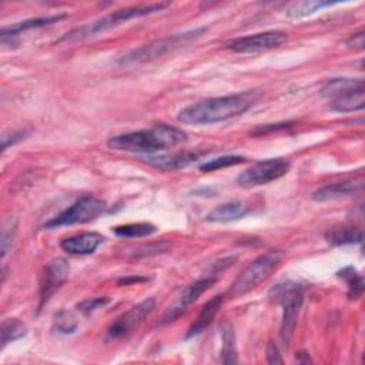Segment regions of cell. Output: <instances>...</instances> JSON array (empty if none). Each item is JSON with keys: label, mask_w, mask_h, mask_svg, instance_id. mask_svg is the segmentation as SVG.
I'll use <instances>...</instances> for the list:
<instances>
[{"label": "cell", "mask_w": 365, "mask_h": 365, "mask_svg": "<svg viewBox=\"0 0 365 365\" xmlns=\"http://www.w3.org/2000/svg\"><path fill=\"white\" fill-rule=\"evenodd\" d=\"M0 332H1V349H3L9 342L23 338L27 334V328L17 318H7L1 322Z\"/></svg>", "instance_id": "cell-24"}, {"label": "cell", "mask_w": 365, "mask_h": 365, "mask_svg": "<svg viewBox=\"0 0 365 365\" xmlns=\"http://www.w3.org/2000/svg\"><path fill=\"white\" fill-rule=\"evenodd\" d=\"M221 335V364H235L237 362V349H235V335L230 322H225L220 328Z\"/></svg>", "instance_id": "cell-21"}, {"label": "cell", "mask_w": 365, "mask_h": 365, "mask_svg": "<svg viewBox=\"0 0 365 365\" xmlns=\"http://www.w3.org/2000/svg\"><path fill=\"white\" fill-rule=\"evenodd\" d=\"M358 88H364V81L361 78H332L327 81L325 86L321 88V94L332 100L341 94Z\"/></svg>", "instance_id": "cell-20"}, {"label": "cell", "mask_w": 365, "mask_h": 365, "mask_svg": "<svg viewBox=\"0 0 365 365\" xmlns=\"http://www.w3.org/2000/svg\"><path fill=\"white\" fill-rule=\"evenodd\" d=\"M155 301L154 298H147L140 304L131 307L127 312L118 317L107 329V336L111 339H120L131 334L135 328H138L144 319L154 311Z\"/></svg>", "instance_id": "cell-9"}, {"label": "cell", "mask_w": 365, "mask_h": 365, "mask_svg": "<svg viewBox=\"0 0 365 365\" xmlns=\"http://www.w3.org/2000/svg\"><path fill=\"white\" fill-rule=\"evenodd\" d=\"M63 19H66V14H56V16H47V17H36V19H29V20H23V21L6 26V27L1 29V41H6L7 38L16 37L20 33L27 31V30L40 29V27H46V26L58 23Z\"/></svg>", "instance_id": "cell-16"}, {"label": "cell", "mask_w": 365, "mask_h": 365, "mask_svg": "<svg viewBox=\"0 0 365 365\" xmlns=\"http://www.w3.org/2000/svg\"><path fill=\"white\" fill-rule=\"evenodd\" d=\"M328 241L334 245H346V244H355L362 242V231L356 228H342L332 231L328 237Z\"/></svg>", "instance_id": "cell-26"}, {"label": "cell", "mask_w": 365, "mask_h": 365, "mask_svg": "<svg viewBox=\"0 0 365 365\" xmlns=\"http://www.w3.org/2000/svg\"><path fill=\"white\" fill-rule=\"evenodd\" d=\"M217 281L215 277H204L200 278L191 284H188L175 298L174 301L167 307L164 315H163V324H168L174 319H177L180 315H182L197 299L198 297L205 292L214 282Z\"/></svg>", "instance_id": "cell-10"}, {"label": "cell", "mask_w": 365, "mask_h": 365, "mask_svg": "<svg viewBox=\"0 0 365 365\" xmlns=\"http://www.w3.org/2000/svg\"><path fill=\"white\" fill-rule=\"evenodd\" d=\"M155 230V225L150 222H130L114 227L113 232L121 238H141L154 234Z\"/></svg>", "instance_id": "cell-22"}, {"label": "cell", "mask_w": 365, "mask_h": 365, "mask_svg": "<svg viewBox=\"0 0 365 365\" xmlns=\"http://www.w3.org/2000/svg\"><path fill=\"white\" fill-rule=\"evenodd\" d=\"M70 271V265L66 259L57 258L50 261L41 274L40 288H38V309L51 298V295L61 287V284L67 279Z\"/></svg>", "instance_id": "cell-11"}, {"label": "cell", "mask_w": 365, "mask_h": 365, "mask_svg": "<svg viewBox=\"0 0 365 365\" xmlns=\"http://www.w3.org/2000/svg\"><path fill=\"white\" fill-rule=\"evenodd\" d=\"M250 208L242 202V201H230L217 205L212 208L207 217L205 221L208 222H228V221H235L248 214Z\"/></svg>", "instance_id": "cell-17"}, {"label": "cell", "mask_w": 365, "mask_h": 365, "mask_svg": "<svg viewBox=\"0 0 365 365\" xmlns=\"http://www.w3.org/2000/svg\"><path fill=\"white\" fill-rule=\"evenodd\" d=\"M250 93L205 98L180 110L177 120L184 124H211L241 115L252 106Z\"/></svg>", "instance_id": "cell-1"}, {"label": "cell", "mask_w": 365, "mask_h": 365, "mask_svg": "<svg viewBox=\"0 0 365 365\" xmlns=\"http://www.w3.org/2000/svg\"><path fill=\"white\" fill-rule=\"evenodd\" d=\"M364 43H365L364 30H359V31L351 34L349 38L346 40V44H348L351 48H355V50H362V48H364Z\"/></svg>", "instance_id": "cell-33"}, {"label": "cell", "mask_w": 365, "mask_h": 365, "mask_svg": "<svg viewBox=\"0 0 365 365\" xmlns=\"http://www.w3.org/2000/svg\"><path fill=\"white\" fill-rule=\"evenodd\" d=\"M104 241V237L98 232H81L73 237H67L60 242L63 251L70 255H88L93 254Z\"/></svg>", "instance_id": "cell-13"}, {"label": "cell", "mask_w": 365, "mask_h": 365, "mask_svg": "<svg viewBox=\"0 0 365 365\" xmlns=\"http://www.w3.org/2000/svg\"><path fill=\"white\" fill-rule=\"evenodd\" d=\"M295 359H297L298 364H308V362H311V358H309L308 352H305V351H299V352L297 354Z\"/></svg>", "instance_id": "cell-36"}, {"label": "cell", "mask_w": 365, "mask_h": 365, "mask_svg": "<svg viewBox=\"0 0 365 365\" xmlns=\"http://www.w3.org/2000/svg\"><path fill=\"white\" fill-rule=\"evenodd\" d=\"M207 29L205 27H200L191 31H185V33H178L165 38H158L154 40L148 44H144L133 51H130L128 54L123 56L118 63L121 66H135V64H143L147 61H153L158 57H163L168 53H171L173 50L178 48L180 46L200 37L202 33H205Z\"/></svg>", "instance_id": "cell-4"}, {"label": "cell", "mask_w": 365, "mask_h": 365, "mask_svg": "<svg viewBox=\"0 0 365 365\" xmlns=\"http://www.w3.org/2000/svg\"><path fill=\"white\" fill-rule=\"evenodd\" d=\"M289 170V161L285 158H269L264 161H258L245 171H242L237 181L241 187L251 188L262 184H268L274 180L281 178Z\"/></svg>", "instance_id": "cell-8"}, {"label": "cell", "mask_w": 365, "mask_h": 365, "mask_svg": "<svg viewBox=\"0 0 365 365\" xmlns=\"http://www.w3.org/2000/svg\"><path fill=\"white\" fill-rule=\"evenodd\" d=\"M362 188V180H349V181H339L334 184L324 185L312 192V200L318 202L332 201L338 198H346L354 195Z\"/></svg>", "instance_id": "cell-14"}, {"label": "cell", "mask_w": 365, "mask_h": 365, "mask_svg": "<svg viewBox=\"0 0 365 365\" xmlns=\"http://www.w3.org/2000/svg\"><path fill=\"white\" fill-rule=\"evenodd\" d=\"M224 301V297L222 295H215L212 297L211 299H208L204 307L201 308L197 319L191 324V327L188 328L187 334H185V338H192L195 335H198L200 332H202L205 328H208V325L212 322L215 314L218 312L221 304Z\"/></svg>", "instance_id": "cell-18"}, {"label": "cell", "mask_w": 365, "mask_h": 365, "mask_svg": "<svg viewBox=\"0 0 365 365\" xmlns=\"http://www.w3.org/2000/svg\"><path fill=\"white\" fill-rule=\"evenodd\" d=\"M287 41V34L282 31H264L252 36L238 37L227 44V48L235 53H255L281 46Z\"/></svg>", "instance_id": "cell-12"}, {"label": "cell", "mask_w": 365, "mask_h": 365, "mask_svg": "<svg viewBox=\"0 0 365 365\" xmlns=\"http://www.w3.org/2000/svg\"><path fill=\"white\" fill-rule=\"evenodd\" d=\"M198 157H200V153L184 151V153H175L171 155H148V157H143L141 160L154 168L164 170V171H175L190 165Z\"/></svg>", "instance_id": "cell-15"}, {"label": "cell", "mask_w": 365, "mask_h": 365, "mask_svg": "<svg viewBox=\"0 0 365 365\" xmlns=\"http://www.w3.org/2000/svg\"><path fill=\"white\" fill-rule=\"evenodd\" d=\"M148 278L145 277H127V278H121L118 279V285H130L133 282H143V281H147Z\"/></svg>", "instance_id": "cell-35"}, {"label": "cell", "mask_w": 365, "mask_h": 365, "mask_svg": "<svg viewBox=\"0 0 365 365\" xmlns=\"http://www.w3.org/2000/svg\"><path fill=\"white\" fill-rule=\"evenodd\" d=\"M184 141H187V134L182 130L167 124H157L147 130L114 135L108 138L107 145L118 151L153 154Z\"/></svg>", "instance_id": "cell-2"}, {"label": "cell", "mask_w": 365, "mask_h": 365, "mask_svg": "<svg viewBox=\"0 0 365 365\" xmlns=\"http://www.w3.org/2000/svg\"><path fill=\"white\" fill-rule=\"evenodd\" d=\"M107 211V205L104 201L93 197L83 195L77 201H74L68 208L61 211L58 215L51 218L44 224L46 230H53L58 227H67L74 224H84L96 220L101 214Z\"/></svg>", "instance_id": "cell-7"}, {"label": "cell", "mask_w": 365, "mask_h": 365, "mask_svg": "<svg viewBox=\"0 0 365 365\" xmlns=\"http://www.w3.org/2000/svg\"><path fill=\"white\" fill-rule=\"evenodd\" d=\"M267 361L268 364H282V358L279 356L278 348L274 342H269L267 346Z\"/></svg>", "instance_id": "cell-34"}, {"label": "cell", "mask_w": 365, "mask_h": 365, "mask_svg": "<svg viewBox=\"0 0 365 365\" xmlns=\"http://www.w3.org/2000/svg\"><path fill=\"white\" fill-rule=\"evenodd\" d=\"M332 4L334 3H331V1H299V3H294L288 9L287 14L289 19H302L308 14H312L317 10H321V9L332 6Z\"/></svg>", "instance_id": "cell-25"}, {"label": "cell", "mask_w": 365, "mask_h": 365, "mask_svg": "<svg viewBox=\"0 0 365 365\" xmlns=\"http://www.w3.org/2000/svg\"><path fill=\"white\" fill-rule=\"evenodd\" d=\"M292 123H279V124H264V125H258L255 127L251 134L252 135H261V134H267V133H272V131H278V130H285L288 127H291Z\"/></svg>", "instance_id": "cell-31"}, {"label": "cell", "mask_w": 365, "mask_h": 365, "mask_svg": "<svg viewBox=\"0 0 365 365\" xmlns=\"http://www.w3.org/2000/svg\"><path fill=\"white\" fill-rule=\"evenodd\" d=\"M244 161H245V158L242 155H222V157L212 158V160H208V161L202 163L200 165V170L202 173H211V171H218L221 168H227V167L241 164Z\"/></svg>", "instance_id": "cell-27"}, {"label": "cell", "mask_w": 365, "mask_h": 365, "mask_svg": "<svg viewBox=\"0 0 365 365\" xmlns=\"http://www.w3.org/2000/svg\"><path fill=\"white\" fill-rule=\"evenodd\" d=\"M24 131H10V133H4L1 140H3V145H1V150H7L10 145L16 144L17 141H20L23 137H24Z\"/></svg>", "instance_id": "cell-32"}, {"label": "cell", "mask_w": 365, "mask_h": 365, "mask_svg": "<svg viewBox=\"0 0 365 365\" xmlns=\"http://www.w3.org/2000/svg\"><path fill=\"white\" fill-rule=\"evenodd\" d=\"M53 325L60 334H73L77 329V319L68 311H58L53 318Z\"/></svg>", "instance_id": "cell-28"}, {"label": "cell", "mask_w": 365, "mask_h": 365, "mask_svg": "<svg viewBox=\"0 0 365 365\" xmlns=\"http://www.w3.org/2000/svg\"><path fill=\"white\" fill-rule=\"evenodd\" d=\"M365 106V91L364 88L352 90L345 94H341L331 101V108L341 113H352L362 110Z\"/></svg>", "instance_id": "cell-19"}, {"label": "cell", "mask_w": 365, "mask_h": 365, "mask_svg": "<svg viewBox=\"0 0 365 365\" xmlns=\"http://www.w3.org/2000/svg\"><path fill=\"white\" fill-rule=\"evenodd\" d=\"M16 228H17V221L16 218H9L1 228V258H4L11 248L14 235H16Z\"/></svg>", "instance_id": "cell-29"}, {"label": "cell", "mask_w": 365, "mask_h": 365, "mask_svg": "<svg viewBox=\"0 0 365 365\" xmlns=\"http://www.w3.org/2000/svg\"><path fill=\"white\" fill-rule=\"evenodd\" d=\"M108 298L107 297H94V298H88L81 301L80 304H77V309L81 311L83 314H91L94 311H97L98 308L104 307L108 304Z\"/></svg>", "instance_id": "cell-30"}, {"label": "cell", "mask_w": 365, "mask_h": 365, "mask_svg": "<svg viewBox=\"0 0 365 365\" xmlns=\"http://www.w3.org/2000/svg\"><path fill=\"white\" fill-rule=\"evenodd\" d=\"M168 7V3H153V4H144V6H133V7H125V9H120L115 10L93 23L84 24L81 27H77L71 31H68L67 34H64L58 41H78V40H84L87 37L96 36L101 31H107L110 29H114L128 20L137 19V17H143V16H148L153 14L155 11H161L163 9Z\"/></svg>", "instance_id": "cell-3"}, {"label": "cell", "mask_w": 365, "mask_h": 365, "mask_svg": "<svg viewBox=\"0 0 365 365\" xmlns=\"http://www.w3.org/2000/svg\"><path fill=\"white\" fill-rule=\"evenodd\" d=\"M336 275L345 279L348 285V298L358 299L364 292V278L354 267H345L336 272Z\"/></svg>", "instance_id": "cell-23"}, {"label": "cell", "mask_w": 365, "mask_h": 365, "mask_svg": "<svg viewBox=\"0 0 365 365\" xmlns=\"http://www.w3.org/2000/svg\"><path fill=\"white\" fill-rule=\"evenodd\" d=\"M269 295L282 305V321L279 328V338L284 344H288L292 338L297 318L302 305V289L298 284L287 281L277 284Z\"/></svg>", "instance_id": "cell-5"}, {"label": "cell", "mask_w": 365, "mask_h": 365, "mask_svg": "<svg viewBox=\"0 0 365 365\" xmlns=\"http://www.w3.org/2000/svg\"><path fill=\"white\" fill-rule=\"evenodd\" d=\"M279 261H281V255L278 252H267L257 257L234 279L230 288V295L242 297L250 291L255 289L279 265Z\"/></svg>", "instance_id": "cell-6"}]
</instances>
